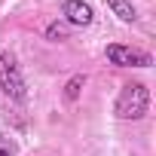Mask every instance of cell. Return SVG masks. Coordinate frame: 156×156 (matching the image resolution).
<instances>
[{
  "label": "cell",
  "mask_w": 156,
  "mask_h": 156,
  "mask_svg": "<svg viewBox=\"0 0 156 156\" xmlns=\"http://www.w3.org/2000/svg\"><path fill=\"white\" fill-rule=\"evenodd\" d=\"M83 86H86V73H73L64 83V101H76L80 92H83Z\"/></svg>",
  "instance_id": "obj_6"
},
{
  "label": "cell",
  "mask_w": 156,
  "mask_h": 156,
  "mask_svg": "<svg viewBox=\"0 0 156 156\" xmlns=\"http://www.w3.org/2000/svg\"><path fill=\"white\" fill-rule=\"evenodd\" d=\"M46 40H49V43H61V40H67V25L58 22V19L49 22V25H46Z\"/></svg>",
  "instance_id": "obj_7"
},
{
  "label": "cell",
  "mask_w": 156,
  "mask_h": 156,
  "mask_svg": "<svg viewBox=\"0 0 156 156\" xmlns=\"http://www.w3.org/2000/svg\"><path fill=\"white\" fill-rule=\"evenodd\" d=\"M0 89L16 104L28 101V80H25V73L19 67V58L12 52H0Z\"/></svg>",
  "instance_id": "obj_2"
},
{
  "label": "cell",
  "mask_w": 156,
  "mask_h": 156,
  "mask_svg": "<svg viewBox=\"0 0 156 156\" xmlns=\"http://www.w3.org/2000/svg\"><path fill=\"white\" fill-rule=\"evenodd\" d=\"M0 156H19V144L6 132H0Z\"/></svg>",
  "instance_id": "obj_8"
},
{
  "label": "cell",
  "mask_w": 156,
  "mask_h": 156,
  "mask_svg": "<svg viewBox=\"0 0 156 156\" xmlns=\"http://www.w3.org/2000/svg\"><path fill=\"white\" fill-rule=\"evenodd\" d=\"M61 22L67 28H89L95 22V9L86 0H64L61 3Z\"/></svg>",
  "instance_id": "obj_4"
},
{
  "label": "cell",
  "mask_w": 156,
  "mask_h": 156,
  "mask_svg": "<svg viewBox=\"0 0 156 156\" xmlns=\"http://www.w3.org/2000/svg\"><path fill=\"white\" fill-rule=\"evenodd\" d=\"M150 113V89L144 83H126L113 101V116L126 122H138Z\"/></svg>",
  "instance_id": "obj_1"
},
{
  "label": "cell",
  "mask_w": 156,
  "mask_h": 156,
  "mask_svg": "<svg viewBox=\"0 0 156 156\" xmlns=\"http://www.w3.org/2000/svg\"><path fill=\"white\" fill-rule=\"evenodd\" d=\"M104 58L113 67H150L153 64V55L147 49H135V46H126V43H107Z\"/></svg>",
  "instance_id": "obj_3"
},
{
  "label": "cell",
  "mask_w": 156,
  "mask_h": 156,
  "mask_svg": "<svg viewBox=\"0 0 156 156\" xmlns=\"http://www.w3.org/2000/svg\"><path fill=\"white\" fill-rule=\"evenodd\" d=\"M107 3V9L122 22V25H132V22H138V6L132 3V0H104Z\"/></svg>",
  "instance_id": "obj_5"
}]
</instances>
